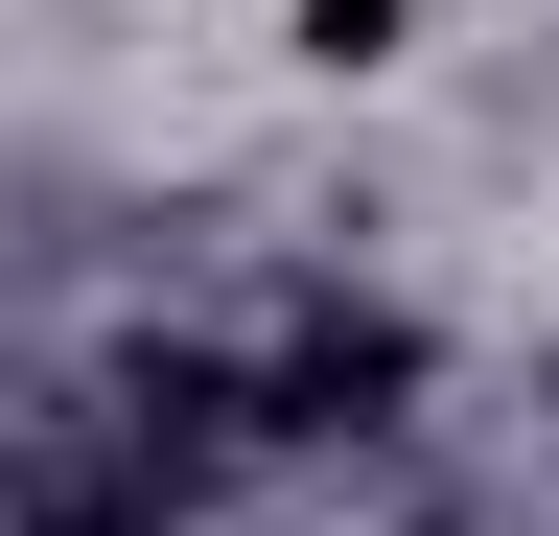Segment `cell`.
<instances>
[{"label":"cell","mask_w":559,"mask_h":536,"mask_svg":"<svg viewBox=\"0 0 559 536\" xmlns=\"http://www.w3.org/2000/svg\"><path fill=\"white\" fill-rule=\"evenodd\" d=\"M373 420H419V326L396 303H304L257 350V443H373Z\"/></svg>","instance_id":"obj_1"},{"label":"cell","mask_w":559,"mask_h":536,"mask_svg":"<svg viewBox=\"0 0 559 536\" xmlns=\"http://www.w3.org/2000/svg\"><path fill=\"white\" fill-rule=\"evenodd\" d=\"M280 47H304V71H396V47H419V0H280Z\"/></svg>","instance_id":"obj_2"},{"label":"cell","mask_w":559,"mask_h":536,"mask_svg":"<svg viewBox=\"0 0 559 536\" xmlns=\"http://www.w3.org/2000/svg\"><path fill=\"white\" fill-rule=\"evenodd\" d=\"M536 420H559V373H536Z\"/></svg>","instance_id":"obj_3"}]
</instances>
